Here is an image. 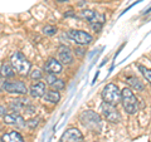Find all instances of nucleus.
<instances>
[{"label": "nucleus", "instance_id": "f257e3e1", "mask_svg": "<svg viewBox=\"0 0 151 142\" xmlns=\"http://www.w3.org/2000/svg\"><path fill=\"white\" fill-rule=\"evenodd\" d=\"M79 122L94 133H100L102 128V120L98 113L93 111H83L79 115Z\"/></svg>", "mask_w": 151, "mask_h": 142}, {"label": "nucleus", "instance_id": "f03ea898", "mask_svg": "<svg viewBox=\"0 0 151 142\" xmlns=\"http://www.w3.org/2000/svg\"><path fill=\"white\" fill-rule=\"evenodd\" d=\"M121 101L125 111L129 115H134L137 112V98L135 97L134 92L130 88H124L121 91Z\"/></svg>", "mask_w": 151, "mask_h": 142}, {"label": "nucleus", "instance_id": "7ed1b4c3", "mask_svg": "<svg viewBox=\"0 0 151 142\" xmlns=\"http://www.w3.org/2000/svg\"><path fill=\"white\" fill-rule=\"evenodd\" d=\"M10 64L13 65L14 70H17L18 73L20 74H28L30 70V62H28V59L25 58L24 55H23L20 52H15L12 58H10Z\"/></svg>", "mask_w": 151, "mask_h": 142}, {"label": "nucleus", "instance_id": "20e7f679", "mask_svg": "<svg viewBox=\"0 0 151 142\" xmlns=\"http://www.w3.org/2000/svg\"><path fill=\"white\" fill-rule=\"evenodd\" d=\"M102 98L108 105L117 106V103L121 101V92H120L119 87L113 83L107 84L102 91Z\"/></svg>", "mask_w": 151, "mask_h": 142}, {"label": "nucleus", "instance_id": "39448f33", "mask_svg": "<svg viewBox=\"0 0 151 142\" xmlns=\"http://www.w3.org/2000/svg\"><path fill=\"white\" fill-rule=\"evenodd\" d=\"M0 91L17 94H27L28 88L22 80H0Z\"/></svg>", "mask_w": 151, "mask_h": 142}, {"label": "nucleus", "instance_id": "423d86ee", "mask_svg": "<svg viewBox=\"0 0 151 142\" xmlns=\"http://www.w3.org/2000/svg\"><path fill=\"white\" fill-rule=\"evenodd\" d=\"M101 110H102L103 116H105V118L108 122H111V123H119L121 121V115L117 111L116 106H112V105H108V103L103 102L101 106Z\"/></svg>", "mask_w": 151, "mask_h": 142}, {"label": "nucleus", "instance_id": "0eeeda50", "mask_svg": "<svg viewBox=\"0 0 151 142\" xmlns=\"http://www.w3.org/2000/svg\"><path fill=\"white\" fill-rule=\"evenodd\" d=\"M68 37L78 45H87L92 42V35L83 30H69Z\"/></svg>", "mask_w": 151, "mask_h": 142}, {"label": "nucleus", "instance_id": "6e6552de", "mask_svg": "<svg viewBox=\"0 0 151 142\" xmlns=\"http://www.w3.org/2000/svg\"><path fill=\"white\" fill-rule=\"evenodd\" d=\"M60 142H84L83 135L77 128H68L60 137Z\"/></svg>", "mask_w": 151, "mask_h": 142}, {"label": "nucleus", "instance_id": "1a4fd4ad", "mask_svg": "<svg viewBox=\"0 0 151 142\" xmlns=\"http://www.w3.org/2000/svg\"><path fill=\"white\" fill-rule=\"evenodd\" d=\"M58 58L59 62L63 64H70L73 62V53L69 47L67 45H60L58 48Z\"/></svg>", "mask_w": 151, "mask_h": 142}, {"label": "nucleus", "instance_id": "9d476101", "mask_svg": "<svg viewBox=\"0 0 151 142\" xmlns=\"http://www.w3.org/2000/svg\"><path fill=\"white\" fill-rule=\"evenodd\" d=\"M62 63L58 62L55 58H49L48 62L45 63L44 65V70L48 74H52V75H55V74H59L60 72H62Z\"/></svg>", "mask_w": 151, "mask_h": 142}, {"label": "nucleus", "instance_id": "9b49d317", "mask_svg": "<svg viewBox=\"0 0 151 142\" xmlns=\"http://www.w3.org/2000/svg\"><path fill=\"white\" fill-rule=\"evenodd\" d=\"M81 18L86 19V20H88L91 24H94V23H102L105 22V16L101 15V14H97L96 11L93 10H82L81 11Z\"/></svg>", "mask_w": 151, "mask_h": 142}, {"label": "nucleus", "instance_id": "f8f14e48", "mask_svg": "<svg viewBox=\"0 0 151 142\" xmlns=\"http://www.w3.org/2000/svg\"><path fill=\"white\" fill-rule=\"evenodd\" d=\"M4 123L5 125H15L18 127H24L25 121L20 115L18 113H9V115L4 116Z\"/></svg>", "mask_w": 151, "mask_h": 142}, {"label": "nucleus", "instance_id": "ddd939ff", "mask_svg": "<svg viewBox=\"0 0 151 142\" xmlns=\"http://www.w3.org/2000/svg\"><path fill=\"white\" fill-rule=\"evenodd\" d=\"M45 84L43 82H37V83H33L30 88H29V94L33 98H40L44 96L45 93Z\"/></svg>", "mask_w": 151, "mask_h": 142}, {"label": "nucleus", "instance_id": "4468645a", "mask_svg": "<svg viewBox=\"0 0 151 142\" xmlns=\"http://www.w3.org/2000/svg\"><path fill=\"white\" fill-rule=\"evenodd\" d=\"M1 142H24L23 136L17 131H9L0 137Z\"/></svg>", "mask_w": 151, "mask_h": 142}, {"label": "nucleus", "instance_id": "2eb2a0df", "mask_svg": "<svg viewBox=\"0 0 151 142\" xmlns=\"http://www.w3.org/2000/svg\"><path fill=\"white\" fill-rule=\"evenodd\" d=\"M47 82L50 86V88L53 91H60V89L64 88V82L62 79H58L55 78V75H52V74H48L47 75Z\"/></svg>", "mask_w": 151, "mask_h": 142}, {"label": "nucleus", "instance_id": "dca6fc26", "mask_svg": "<svg viewBox=\"0 0 151 142\" xmlns=\"http://www.w3.org/2000/svg\"><path fill=\"white\" fill-rule=\"evenodd\" d=\"M27 102L28 99L27 98H23V99H14V101L10 102V105H9V110H10L12 112L14 113H18L20 110H23L25 106H27Z\"/></svg>", "mask_w": 151, "mask_h": 142}, {"label": "nucleus", "instance_id": "f3484780", "mask_svg": "<svg viewBox=\"0 0 151 142\" xmlns=\"http://www.w3.org/2000/svg\"><path fill=\"white\" fill-rule=\"evenodd\" d=\"M126 82L130 87L136 89V91H144V88H145L142 82H141L139 78H136L135 75H129V77H126Z\"/></svg>", "mask_w": 151, "mask_h": 142}, {"label": "nucleus", "instance_id": "a211bd4d", "mask_svg": "<svg viewBox=\"0 0 151 142\" xmlns=\"http://www.w3.org/2000/svg\"><path fill=\"white\" fill-rule=\"evenodd\" d=\"M0 75L4 78H12L14 75V68L10 63H5L4 62L0 68Z\"/></svg>", "mask_w": 151, "mask_h": 142}, {"label": "nucleus", "instance_id": "6ab92c4d", "mask_svg": "<svg viewBox=\"0 0 151 142\" xmlns=\"http://www.w3.org/2000/svg\"><path fill=\"white\" fill-rule=\"evenodd\" d=\"M44 101L45 102H50V103H57V102H59V99H60V94L58 91H53V89H50V91H48L47 93H44Z\"/></svg>", "mask_w": 151, "mask_h": 142}, {"label": "nucleus", "instance_id": "aec40b11", "mask_svg": "<svg viewBox=\"0 0 151 142\" xmlns=\"http://www.w3.org/2000/svg\"><path fill=\"white\" fill-rule=\"evenodd\" d=\"M139 70L141 72V74L145 77V79L151 84V69L144 67V65H139Z\"/></svg>", "mask_w": 151, "mask_h": 142}, {"label": "nucleus", "instance_id": "412c9836", "mask_svg": "<svg viewBox=\"0 0 151 142\" xmlns=\"http://www.w3.org/2000/svg\"><path fill=\"white\" fill-rule=\"evenodd\" d=\"M43 33L45 35H54L55 33H57V28L55 27H53V25H47V27H44L43 28Z\"/></svg>", "mask_w": 151, "mask_h": 142}, {"label": "nucleus", "instance_id": "4be33fe9", "mask_svg": "<svg viewBox=\"0 0 151 142\" xmlns=\"http://www.w3.org/2000/svg\"><path fill=\"white\" fill-rule=\"evenodd\" d=\"M29 75H30V78H32V79L39 80V79H40L42 77H43V73H42L39 69H37V68H35V69H33V70H32V72H30V74H29Z\"/></svg>", "mask_w": 151, "mask_h": 142}, {"label": "nucleus", "instance_id": "5701e85b", "mask_svg": "<svg viewBox=\"0 0 151 142\" xmlns=\"http://www.w3.org/2000/svg\"><path fill=\"white\" fill-rule=\"evenodd\" d=\"M38 122H39V118H33V120L28 121L25 125H27L28 127H30V128H35V127L38 126Z\"/></svg>", "mask_w": 151, "mask_h": 142}, {"label": "nucleus", "instance_id": "b1692460", "mask_svg": "<svg viewBox=\"0 0 151 142\" xmlns=\"http://www.w3.org/2000/svg\"><path fill=\"white\" fill-rule=\"evenodd\" d=\"M6 107L5 106H0V117H4L6 115Z\"/></svg>", "mask_w": 151, "mask_h": 142}, {"label": "nucleus", "instance_id": "393cba45", "mask_svg": "<svg viewBox=\"0 0 151 142\" xmlns=\"http://www.w3.org/2000/svg\"><path fill=\"white\" fill-rule=\"evenodd\" d=\"M76 54H78V55H83L84 53H83V49L82 48H76Z\"/></svg>", "mask_w": 151, "mask_h": 142}, {"label": "nucleus", "instance_id": "a878e982", "mask_svg": "<svg viewBox=\"0 0 151 142\" xmlns=\"http://www.w3.org/2000/svg\"><path fill=\"white\" fill-rule=\"evenodd\" d=\"M59 1H67V0H59Z\"/></svg>", "mask_w": 151, "mask_h": 142}]
</instances>
